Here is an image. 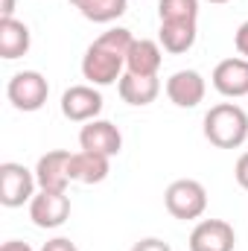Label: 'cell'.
Masks as SVG:
<instances>
[{
  "mask_svg": "<svg viewBox=\"0 0 248 251\" xmlns=\"http://www.w3.org/2000/svg\"><path fill=\"white\" fill-rule=\"evenodd\" d=\"M15 15V0H3L0 3V18H12Z\"/></svg>",
  "mask_w": 248,
  "mask_h": 251,
  "instance_id": "25",
  "label": "cell"
},
{
  "mask_svg": "<svg viewBox=\"0 0 248 251\" xmlns=\"http://www.w3.org/2000/svg\"><path fill=\"white\" fill-rule=\"evenodd\" d=\"M35 170H26L24 164L6 161L0 164V204L3 207H24L35 199Z\"/></svg>",
  "mask_w": 248,
  "mask_h": 251,
  "instance_id": "5",
  "label": "cell"
},
{
  "mask_svg": "<svg viewBox=\"0 0 248 251\" xmlns=\"http://www.w3.org/2000/svg\"><path fill=\"white\" fill-rule=\"evenodd\" d=\"M131 44H134V35L125 26H114V29L102 32L82 56V76L97 88L120 82Z\"/></svg>",
  "mask_w": 248,
  "mask_h": 251,
  "instance_id": "1",
  "label": "cell"
},
{
  "mask_svg": "<svg viewBox=\"0 0 248 251\" xmlns=\"http://www.w3.org/2000/svg\"><path fill=\"white\" fill-rule=\"evenodd\" d=\"M0 251H32V246L29 243H21V240H9V243H3Z\"/></svg>",
  "mask_w": 248,
  "mask_h": 251,
  "instance_id": "24",
  "label": "cell"
},
{
  "mask_svg": "<svg viewBox=\"0 0 248 251\" xmlns=\"http://www.w3.org/2000/svg\"><path fill=\"white\" fill-rule=\"evenodd\" d=\"M29 44H32V32H29V26L24 21L0 18V56L6 62H15V59L26 56Z\"/></svg>",
  "mask_w": 248,
  "mask_h": 251,
  "instance_id": "15",
  "label": "cell"
},
{
  "mask_svg": "<svg viewBox=\"0 0 248 251\" xmlns=\"http://www.w3.org/2000/svg\"><path fill=\"white\" fill-rule=\"evenodd\" d=\"M70 216V199L67 193L56 190H38L35 199L29 201V219L35 222V228H62Z\"/></svg>",
  "mask_w": 248,
  "mask_h": 251,
  "instance_id": "7",
  "label": "cell"
},
{
  "mask_svg": "<svg viewBox=\"0 0 248 251\" xmlns=\"http://www.w3.org/2000/svg\"><path fill=\"white\" fill-rule=\"evenodd\" d=\"M41 251H79L76 249V243H70L67 237H53V240H47Z\"/></svg>",
  "mask_w": 248,
  "mask_h": 251,
  "instance_id": "23",
  "label": "cell"
},
{
  "mask_svg": "<svg viewBox=\"0 0 248 251\" xmlns=\"http://www.w3.org/2000/svg\"><path fill=\"white\" fill-rule=\"evenodd\" d=\"M213 88L228 97V100H240L248 97V59L237 56V59H222L213 67Z\"/></svg>",
  "mask_w": 248,
  "mask_h": 251,
  "instance_id": "11",
  "label": "cell"
},
{
  "mask_svg": "<svg viewBox=\"0 0 248 251\" xmlns=\"http://www.w3.org/2000/svg\"><path fill=\"white\" fill-rule=\"evenodd\" d=\"M82 18L94 21V24H111L117 18H123L128 9V0H70Z\"/></svg>",
  "mask_w": 248,
  "mask_h": 251,
  "instance_id": "18",
  "label": "cell"
},
{
  "mask_svg": "<svg viewBox=\"0 0 248 251\" xmlns=\"http://www.w3.org/2000/svg\"><path fill=\"white\" fill-rule=\"evenodd\" d=\"M111 173V158L97 155V152H73L70 158V178L79 184H99Z\"/></svg>",
  "mask_w": 248,
  "mask_h": 251,
  "instance_id": "16",
  "label": "cell"
},
{
  "mask_svg": "<svg viewBox=\"0 0 248 251\" xmlns=\"http://www.w3.org/2000/svg\"><path fill=\"white\" fill-rule=\"evenodd\" d=\"M234 47H237V53L248 59V21L246 24H240V29L234 32Z\"/></svg>",
  "mask_w": 248,
  "mask_h": 251,
  "instance_id": "22",
  "label": "cell"
},
{
  "mask_svg": "<svg viewBox=\"0 0 248 251\" xmlns=\"http://www.w3.org/2000/svg\"><path fill=\"white\" fill-rule=\"evenodd\" d=\"M117 91H120V100L128 105H152L161 94V82L158 76H134V73H123L120 82H117Z\"/></svg>",
  "mask_w": 248,
  "mask_h": 251,
  "instance_id": "14",
  "label": "cell"
},
{
  "mask_svg": "<svg viewBox=\"0 0 248 251\" xmlns=\"http://www.w3.org/2000/svg\"><path fill=\"white\" fill-rule=\"evenodd\" d=\"M207 3H231V0H207Z\"/></svg>",
  "mask_w": 248,
  "mask_h": 251,
  "instance_id": "26",
  "label": "cell"
},
{
  "mask_svg": "<svg viewBox=\"0 0 248 251\" xmlns=\"http://www.w3.org/2000/svg\"><path fill=\"white\" fill-rule=\"evenodd\" d=\"M164 204H167L170 216H175L181 222L198 219L207 210V190H204L201 181H196V178H178V181H173L167 187Z\"/></svg>",
  "mask_w": 248,
  "mask_h": 251,
  "instance_id": "3",
  "label": "cell"
},
{
  "mask_svg": "<svg viewBox=\"0 0 248 251\" xmlns=\"http://www.w3.org/2000/svg\"><path fill=\"white\" fill-rule=\"evenodd\" d=\"M158 18L161 21H198V0H161Z\"/></svg>",
  "mask_w": 248,
  "mask_h": 251,
  "instance_id": "19",
  "label": "cell"
},
{
  "mask_svg": "<svg viewBox=\"0 0 248 251\" xmlns=\"http://www.w3.org/2000/svg\"><path fill=\"white\" fill-rule=\"evenodd\" d=\"M131 251H173V249H170V243H164V240H158V237H146V240L134 243Z\"/></svg>",
  "mask_w": 248,
  "mask_h": 251,
  "instance_id": "20",
  "label": "cell"
},
{
  "mask_svg": "<svg viewBox=\"0 0 248 251\" xmlns=\"http://www.w3.org/2000/svg\"><path fill=\"white\" fill-rule=\"evenodd\" d=\"M164 62V50L158 41L152 38H134L128 56H125V73H134V76H158Z\"/></svg>",
  "mask_w": 248,
  "mask_h": 251,
  "instance_id": "13",
  "label": "cell"
},
{
  "mask_svg": "<svg viewBox=\"0 0 248 251\" xmlns=\"http://www.w3.org/2000/svg\"><path fill=\"white\" fill-rule=\"evenodd\" d=\"M237 234L225 219H201L190 234V251H234Z\"/></svg>",
  "mask_w": 248,
  "mask_h": 251,
  "instance_id": "8",
  "label": "cell"
},
{
  "mask_svg": "<svg viewBox=\"0 0 248 251\" xmlns=\"http://www.w3.org/2000/svg\"><path fill=\"white\" fill-rule=\"evenodd\" d=\"M6 97L18 111H38L50 97V82L38 70H21L9 79Z\"/></svg>",
  "mask_w": 248,
  "mask_h": 251,
  "instance_id": "4",
  "label": "cell"
},
{
  "mask_svg": "<svg viewBox=\"0 0 248 251\" xmlns=\"http://www.w3.org/2000/svg\"><path fill=\"white\" fill-rule=\"evenodd\" d=\"M204 137L216 149H240L248 140V114L237 102H219L204 114Z\"/></svg>",
  "mask_w": 248,
  "mask_h": 251,
  "instance_id": "2",
  "label": "cell"
},
{
  "mask_svg": "<svg viewBox=\"0 0 248 251\" xmlns=\"http://www.w3.org/2000/svg\"><path fill=\"white\" fill-rule=\"evenodd\" d=\"M102 94L97 85H73L62 94V114L73 123H91L102 114Z\"/></svg>",
  "mask_w": 248,
  "mask_h": 251,
  "instance_id": "6",
  "label": "cell"
},
{
  "mask_svg": "<svg viewBox=\"0 0 248 251\" xmlns=\"http://www.w3.org/2000/svg\"><path fill=\"white\" fill-rule=\"evenodd\" d=\"M234 178L243 190H248V152H243L237 158V167H234Z\"/></svg>",
  "mask_w": 248,
  "mask_h": 251,
  "instance_id": "21",
  "label": "cell"
},
{
  "mask_svg": "<svg viewBox=\"0 0 248 251\" xmlns=\"http://www.w3.org/2000/svg\"><path fill=\"white\" fill-rule=\"evenodd\" d=\"M79 146H82L85 152H97V155L114 158V155H120V149H123V134H120V128L114 123L97 117V120H91V123L82 126V131H79Z\"/></svg>",
  "mask_w": 248,
  "mask_h": 251,
  "instance_id": "9",
  "label": "cell"
},
{
  "mask_svg": "<svg viewBox=\"0 0 248 251\" xmlns=\"http://www.w3.org/2000/svg\"><path fill=\"white\" fill-rule=\"evenodd\" d=\"M70 158H73V152H67V149H53V152L41 155L38 164H35L38 190L67 193V184L73 181V178H70Z\"/></svg>",
  "mask_w": 248,
  "mask_h": 251,
  "instance_id": "10",
  "label": "cell"
},
{
  "mask_svg": "<svg viewBox=\"0 0 248 251\" xmlns=\"http://www.w3.org/2000/svg\"><path fill=\"white\" fill-rule=\"evenodd\" d=\"M198 38V29H196V21H161V29H158V44L173 53V56H181L187 53Z\"/></svg>",
  "mask_w": 248,
  "mask_h": 251,
  "instance_id": "17",
  "label": "cell"
},
{
  "mask_svg": "<svg viewBox=\"0 0 248 251\" xmlns=\"http://www.w3.org/2000/svg\"><path fill=\"white\" fill-rule=\"evenodd\" d=\"M204 91H207V85L198 70H175L167 79V97L178 108H196L204 100Z\"/></svg>",
  "mask_w": 248,
  "mask_h": 251,
  "instance_id": "12",
  "label": "cell"
}]
</instances>
